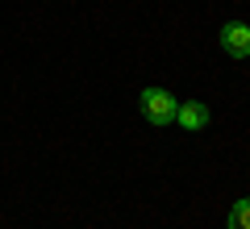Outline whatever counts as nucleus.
<instances>
[{
	"mask_svg": "<svg viewBox=\"0 0 250 229\" xmlns=\"http://www.w3.org/2000/svg\"><path fill=\"white\" fill-rule=\"evenodd\" d=\"M175 113H179V100L171 96L167 88H142V117L150 125H171L175 121Z\"/></svg>",
	"mask_w": 250,
	"mask_h": 229,
	"instance_id": "1",
	"label": "nucleus"
},
{
	"mask_svg": "<svg viewBox=\"0 0 250 229\" xmlns=\"http://www.w3.org/2000/svg\"><path fill=\"white\" fill-rule=\"evenodd\" d=\"M221 50L229 59H250V25H242V21L221 25Z\"/></svg>",
	"mask_w": 250,
	"mask_h": 229,
	"instance_id": "2",
	"label": "nucleus"
},
{
	"mask_svg": "<svg viewBox=\"0 0 250 229\" xmlns=\"http://www.w3.org/2000/svg\"><path fill=\"white\" fill-rule=\"evenodd\" d=\"M175 121L184 125V129H205V125H208V108L200 104V100H184L179 113H175Z\"/></svg>",
	"mask_w": 250,
	"mask_h": 229,
	"instance_id": "3",
	"label": "nucleus"
},
{
	"mask_svg": "<svg viewBox=\"0 0 250 229\" xmlns=\"http://www.w3.org/2000/svg\"><path fill=\"white\" fill-rule=\"evenodd\" d=\"M229 229H250V200H238L229 208Z\"/></svg>",
	"mask_w": 250,
	"mask_h": 229,
	"instance_id": "4",
	"label": "nucleus"
}]
</instances>
